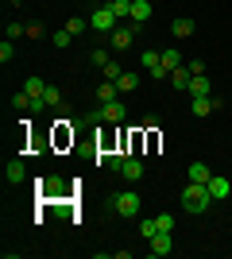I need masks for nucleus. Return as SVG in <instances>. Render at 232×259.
Segmentation results:
<instances>
[{"label": "nucleus", "instance_id": "f257e3e1", "mask_svg": "<svg viewBox=\"0 0 232 259\" xmlns=\"http://www.w3.org/2000/svg\"><path fill=\"white\" fill-rule=\"evenodd\" d=\"M213 205V194H209V186H201V182H190L186 190H182V209L194 217H201L205 209Z\"/></svg>", "mask_w": 232, "mask_h": 259}, {"label": "nucleus", "instance_id": "f03ea898", "mask_svg": "<svg viewBox=\"0 0 232 259\" xmlns=\"http://www.w3.org/2000/svg\"><path fill=\"white\" fill-rule=\"evenodd\" d=\"M109 209L116 217H135L140 213V194H135V190H120V194L109 197Z\"/></svg>", "mask_w": 232, "mask_h": 259}, {"label": "nucleus", "instance_id": "7ed1b4c3", "mask_svg": "<svg viewBox=\"0 0 232 259\" xmlns=\"http://www.w3.org/2000/svg\"><path fill=\"white\" fill-rule=\"evenodd\" d=\"M140 31H144V23H132V27H120V23H116V31L109 35L112 51H128V47H132V39H135Z\"/></svg>", "mask_w": 232, "mask_h": 259}, {"label": "nucleus", "instance_id": "20e7f679", "mask_svg": "<svg viewBox=\"0 0 232 259\" xmlns=\"http://www.w3.org/2000/svg\"><path fill=\"white\" fill-rule=\"evenodd\" d=\"M89 27H93V31H116V12H112L109 4H101V8L89 16Z\"/></svg>", "mask_w": 232, "mask_h": 259}, {"label": "nucleus", "instance_id": "39448f33", "mask_svg": "<svg viewBox=\"0 0 232 259\" xmlns=\"http://www.w3.org/2000/svg\"><path fill=\"white\" fill-rule=\"evenodd\" d=\"M217 108H224V97H194V116H209V112H217Z\"/></svg>", "mask_w": 232, "mask_h": 259}, {"label": "nucleus", "instance_id": "423d86ee", "mask_svg": "<svg viewBox=\"0 0 232 259\" xmlns=\"http://www.w3.org/2000/svg\"><path fill=\"white\" fill-rule=\"evenodd\" d=\"M124 116H128L124 101H109V105H101V120H105V124H120Z\"/></svg>", "mask_w": 232, "mask_h": 259}, {"label": "nucleus", "instance_id": "0eeeda50", "mask_svg": "<svg viewBox=\"0 0 232 259\" xmlns=\"http://www.w3.org/2000/svg\"><path fill=\"white\" fill-rule=\"evenodd\" d=\"M205 186H209L213 201H224V197L232 194V182H228V178H224V174H213V178H209V182H205Z\"/></svg>", "mask_w": 232, "mask_h": 259}, {"label": "nucleus", "instance_id": "6e6552de", "mask_svg": "<svg viewBox=\"0 0 232 259\" xmlns=\"http://www.w3.org/2000/svg\"><path fill=\"white\" fill-rule=\"evenodd\" d=\"M190 97H213V81L205 74H194L190 77V89H186Z\"/></svg>", "mask_w": 232, "mask_h": 259}, {"label": "nucleus", "instance_id": "1a4fd4ad", "mask_svg": "<svg viewBox=\"0 0 232 259\" xmlns=\"http://www.w3.org/2000/svg\"><path fill=\"white\" fill-rule=\"evenodd\" d=\"M147 244H151V255H170V251H174V240H170V232H159V236H151L147 240Z\"/></svg>", "mask_w": 232, "mask_h": 259}, {"label": "nucleus", "instance_id": "9d476101", "mask_svg": "<svg viewBox=\"0 0 232 259\" xmlns=\"http://www.w3.org/2000/svg\"><path fill=\"white\" fill-rule=\"evenodd\" d=\"M120 174L128 178V182H140V178H144V162L132 155V159H124V162H120Z\"/></svg>", "mask_w": 232, "mask_h": 259}, {"label": "nucleus", "instance_id": "9b49d317", "mask_svg": "<svg viewBox=\"0 0 232 259\" xmlns=\"http://www.w3.org/2000/svg\"><path fill=\"white\" fill-rule=\"evenodd\" d=\"M194 31H198V27H194V20H190V16H178V20L170 23V35H174V39H190Z\"/></svg>", "mask_w": 232, "mask_h": 259}, {"label": "nucleus", "instance_id": "f8f14e48", "mask_svg": "<svg viewBox=\"0 0 232 259\" xmlns=\"http://www.w3.org/2000/svg\"><path fill=\"white\" fill-rule=\"evenodd\" d=\"M23 93H27V97H35V101H43V93H47V81H43L39 74H31L27 81H23Z\"/></svg>", "mask_w": 232, "mask_h": 259}, {"label": "nucleus", "instance_id": "ddd939ff", "mask_svg": "<svg viewBox=\"0 0 232 259\" xmlns=\"http://www.w3.org/2000/svg\"><path fill=\"white\" fill-rule=\"evenodd\" d=\"M97 101H101V105L120 101V89H116V81H101V85H97Z\"/></svg>", "mask_w": 232, "mask_h": 259}, {"label": "nucleus", "instance_id": "4468645a", "mask_svg": "<svg viewBox=\"0 0 232 259\" xmlns=\"http://www.w3.org/2000/svg\"><path fill=\"white\" fill-rule=\"evenodd\" d=\"M151 20V0H132V23H147Z\"/></svg>", "mask_w": 232, "mask_h": 259}, {"label": "nucleus", "instance_id": "2eb2a0df", "mask_svg": "<svg viewBox=\"0 0 232 259\" xmlns=\"http://www.w3.org/2000/svg\"><path fill=\"white\" fill-rule=\"evenodd\" d=\"M135 85H140V74H135V70H124V74L116 77V89H120V93H135Z\"/></svg>", "mask_w": 232, "mask_h": 259}, {"label": "nucleus", "instance_id": "dca6fc26", "mask_svg": "<svg viewBox=\"0 0 232 259\" xmlns=\"http://www.w3.org/2000/svg\"><path fill=\"white\" fill-rule=\"evenodd\" d=\"M190 77H194V74H190V66L182 62L178 70H170V85H174V89H190Z\"/></svg>", "mask_w": 232, "mask_h": 259}, {"label": "nucleus", "instance_id": "f3484780", "mask_svg": "<svg viewBox=\"0 0 232 259\" xmlns=\"http://www.w3.org/2000/svg\"><path fill=\"white\" fill-rule=\"evenodd\" d=\"M4 174H8V186H20L23 178H27V166H23L20 159H12V162H8V170H4Z\"/></svg>", "mask_w": 232, "mask_h": 259}, {"label": "nucleus", "instance_id": "a211bd4d", "mask_svg": "<svg viewBox=\"0 0 232 259\" xmlns=\"http://www.w3.org/2000/svg\"><path fill=\"white\" fill-rule=\"evenodd\" d=\"M159 58H163V66H166V70H178V66L186 62V58H182V51H178V47H166V51L159 54Z\"/></svg>", "mask_w": 232, "mask_h": 259}, {"label": "nucleus", "instance_id": "6ab92c4d", "mask_svg": "<svg viewBox=\"0 0 232 259\" xmlns=\"http://www.w3.org/2000/svg\"><path fill=\"white\" fill-rule=\"evenodd\" d=\"M209 178H213V170L205 166V162H190V182H201V186H205Z\"/></svg>", "mask_w": 232, "mask_h": 259}, {"label": "nucleus", "instance_id": "aec40b11", "mask_svg": "<svg viewBox=\"0 0 232 259\" xmlns=\"http://www.w3.org/2000/svg\"><path fill=\"white\" fill-rule=\"evenodd\" d=\"M109 8L116 12V20H128L132 16V0H109Z\"/></svg>", "mask_w": 232, "mask_h": 259}, {"label": "nucleus", "instance_id": "412c9836", "mask_svg": "<svg viewBox=\"0 0 232 259\" xmlns=\"http://www.w3.org/2000/svg\"><path fill=\"white\" fill-rule=\"evenodd\" d=\"M159 62H163V58H159V51H144V54H140V66H144L147 74H151V70H155Z\"/></svg>", "mask_w": 232, "mask_h": 259}, {"label": "nucleus", "instance_id": "4be33fe9", "mask_svg": "<svg viewBox=\"0 0 232 259\" xmlns=\"http://www.w3.org/2000/svg\"><path fill=\"white\" fill-rule=\"evenodd\" d=\"M43 101H47V108H58V105H62V89H58V85H47Z\"/></svg>", "mask_w": 232, "mask_h": 259}, {"label": "nucleus", "instance_id": "5701e85b", "mask_svg": "<svg viewBox=\"0 0 232 259\" xmlns=\"http://www.w3.org/2000/svg\"><path fill=\"white\" fill-rule=\"evenodd\" d=\"M101 74H105V81H116V77H120L124 70H120V62H112V58H109V62L101 66Z\"/></svg>", "mask_w": 232, "mask_h": 259}, {"label": "nucleus", "instance_id": "b1692460", "mask_svg": "<svg viewBox=\"0 0 232 259\" xmlns=\"http://www.w3.org/2000/svg\"><path fill=\"white\" fill-rule=\"evenodd\" d=\"M70 39H74V35H70L66 27H62V31H55V35H51V43H55L58 51H66V47H70Z\"/></svg>", "mask_w": 232, "mask_h": 259}, {"label": "nucleus", "instance_id": "393cba45", "mask_svg": "<svg viewBox=\"0 0 232 259\" xmlns=\"http://www.w3.org/2000/svg\"><path fill=\"white\" fill-rule=\"evenodd\" d=\"M140 236H144V240L159 236V221H155V217H151V221H144V225H140Z\"/></svg>", "mask_w": 232, "mask_h": 259}, {"label": "nucleus", "instance_id": "a878e982", "mask_svg": "<svg viewBox=\"0 0 232 259\" xmlns=\"http://www.w3.org/2000/svg\"><path fill=\"white\" fill-rule=\"evenodd\" d=\"M85 27H89V20H77V16H74V20H66V31L74 35V39H77L81 31H85Z\"/></svg>", "mask_w": 232, "mask_h": 259}, {"label": "nucleus", "instance_id": "bb28decb", "mask_svg": "<svg viewBox=\"0 0 232 259\" xmlns=\"http://www.w3.org/2000/svg\"><path fill=\"white\" fill-rule=\"evenodd\" d=\"M109 58H112V54H109V51H105V47H97V51L89 54V62L97 66V70H101V66H105V62H109Z\"/></svg>", "mask_w": 232, "mask_h": 259}, {"label": "nucleus", "instance_id": "cd10ccee", "mask_svg": "<svg viewBox=\"0 0 232 259\" xmlns=\"http://www.w3.org/2000/svg\"><path fill=\"white\" fill-rule=\"evenodd\" d=\"M155 221H159V232H174V217L170 213H159Z\"/></svg>", "mask_w": 232, "mask_h": 259}, {"label": "nucleus", "instance_id": "c85d7f7f", "mask_svg": "<svg viewBox=\"0 0 232 259\" xmlns=\"http://www.w3.org/2000/svg\"><path fill=\"white\" fill-rule=\"evenodd\" d=\"M20 35H27V27H23V23H8V31H4V39H12V43H16Z\"/></svg>", "mask_w": 232, "mask_h": 259}, {"label": "nucleus", "instance_id": "c756f323", "mask_svg": "<svg viewBox=\"0 0 232 259\" xmlns=\"http://www.w3.org/2000/svg\"><path fill=\"white\" fill-rule=\"evenodd\" d=\"M12 58H16V47H12V39H4L0 43V62H12Z\"/></svg>", "mask_w": 232, "mask_h": 259}, {"label": "nucleus", "instance_id": "7c9ffc66", "mask_svg": "<svg viewBox=\"0 0 232 259\" xmlns=\"http://www.w3.org/2000/svg\"><path fill=\"white\" fill-rule=\"evenodd\" d=\"M186 66H190V74H205V62H198V58H186Z\"/></svg>", "mask_w": 232, "mask_h": 259}, {"label": "nucleus", "instance_id": "2f4dec72", "mask_svg": "<svg viewBox=\"0 0 232 259\" xmlns=\"http://www.w3.org/2000/svg\"><path fill=\"white\" fill-rule=\"evenodd\" d=\"M43 31H47L43 23H31V27H27V35H31V39H43Z\"/></svg>", "mask_w": 232, "mask_h": 259}]
</instances>
